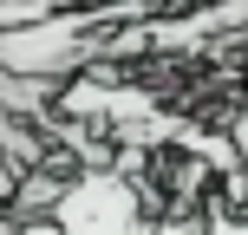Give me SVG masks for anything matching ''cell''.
I'll use <instances>...</instances> for the list:
<instances>
[{
  "instance_id": "6da1fadb",
  "label": "cell",
  "mask_w": 248,
  "mask_h": 235,
  "mask_svg": "<svg viewBox=\"0 0 248 235\" xmlns=\"http://www.w3.org/2000/svg\"><path fill=\"white\" fill-rule=\"evenodd\" d=\"M52 229L59 235H183V229H157L144 216V196L124 183L118 170H85L65 183V196L52 203Z\"/></svg>"
},
{
  "instance_id": "7a4b0ae2",
  "label": "cell",
  "mask_w": 248,
  "mask_h": 235,
  "mask_svg": "<svg viewBox=\"0 0 248 235\" xmlns=\"http://www.w3.org/2000/svg\"><path fill=\"white\" fill-rule=\"evenodd\" d=\"M0 7H92V0H0Z\"/></svg>"
},
{
  "instance_id": "3957f363",
  "label": "cell",
  "mask_w": 248,
  "mask_h": 235,
  "mask_svg": "<svg viewBox=\"0 0 248 235\" xmlns=\"http://www.w3.org/2000/svg\"><path fill=\"white\" fill-rule=\"evenodd\" d=\"M13 229H20V222H13V216H0V235H13Z\"/></svg>"
}]
</instances>
